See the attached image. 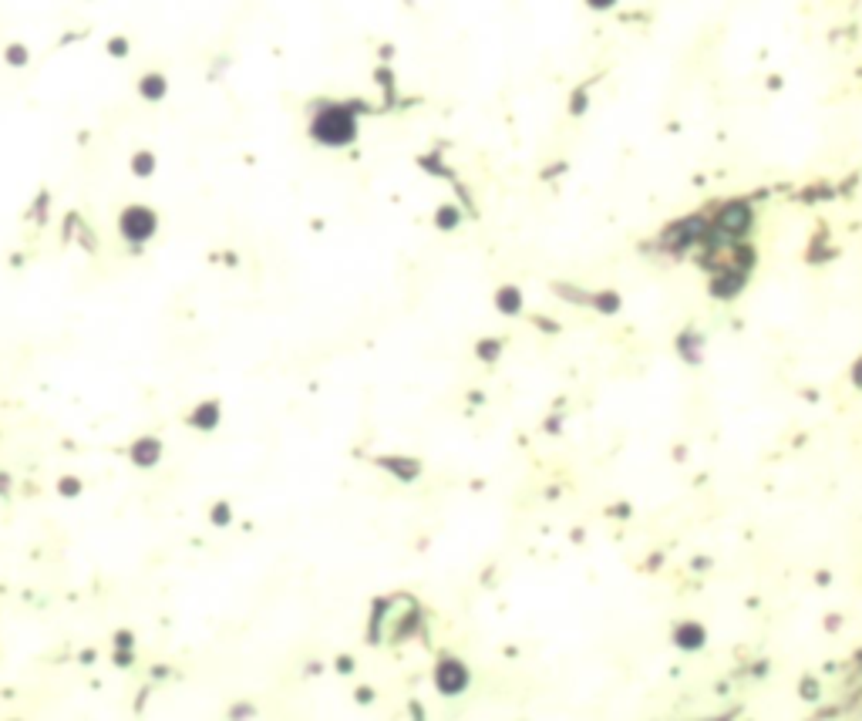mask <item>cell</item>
<instances>
[{
	"instance_id": "30bf717a",
	"label": "cell",
	"mask_w": 862,
	"mask_h": 721,
	"mask_svg": "<svg viewBox=\"0 0 862 721\" xmlns=\"http://www.w3.org/2000/svg\"><path fill=\"white\" fill-rule=\"evenodd\" d=\"M458 219H462V212L455 206H438V212H434V226L438 230H455Z\"/></svg>"
},
{
	"instance_id": "8992f818",
	"label": "cell",
	"mask_w": 862,
	"mask_h": 721,
	"mask_svg": "<svg viewBox=\"0 0 862 721\" xmlns=\"http://www.w3.org/2000/svg\"><path fill=\"white\" fill-rule=\"evenodd\" d=\"M138 95H142L145 101H162V98L169 95V78H165L162 71L142 75V78H138Z\"/></svg>"
},
{
	"instance_id": "9c48e42d",
	"label": "cell",
	"mask_w": 862,
	"mask_h": 721,
	"mask_svg": "<svg viewBox=\"0 0 862 721\" xmlns=\"http://www.w3.org/2000/svg\"><path fill=\"white\" fill-rule=\"evenodd\" d=\"M3 61L10 64V68H27V61H31V51L17 40V44H7V51H3Z\"/></svg>"
},
{
	"instance_id": "52a82bcc",
	"label": "cell",
	"mask_w": 862,
	"mask_h": 721,
	"mask_svg": "<svg viewBox=\"0 0 862 721\" xmlns=\"http://www.w3.org/2000/svg\"><path fill=\"white\" fill-rule=\"evenodd\" d=\"M462 684H465V671L458 664H452V661L448 664L441 661V668H438V687L441 691H458Z\"/></svg>"
},
{
	"instance_id": "7c38bea8",
	"label": "cell",
	"mask_w": 862,
	"mask_h": 721,
	"mask_svg": "<svg viewBox=\"0 0 862 721\" xmlns=\"http://www.w3.org/2000/svg\"><path fill=\"white\" fill-rule=\"evenodd\" d=\"M374 81H378V84H381L384 91H388V95H394V71L388 68V64H381V68L374 71Z\"/></svg>"
},
{
	"instance_id": "3957f363",
	"label": "cell",
	"mask_w": 862,
	"mask_h": 721,
	"mask_svg": "<svg viewBox=\"0 0 862 721\" xmlns=\"http://www.w3.org/2000/svg\"><path fill=\"white\" fill-rule=\"evenodd\" d=\"M128 455H132V462H135L138 469H152L158 459H162V441L152 439V435H145V439H138L132 448H128Z\"/></svg>"
},
{
	"instance_id": "5b68a950",
	"label": "cell",
	"mask_w": 862,
	"mask_h": 721,
	"mask_svg": "<svg viewBox=\"0 0 862 721\" xmlns=\"http://www.w3.org/2000/svg\"><path fill=\"white\" fill-rule=\"evenodd\" d=\"M219 418H223L219 401H202V404H196V411L189 415V425H193V428H202V432H212V428L219 425Z\"/></svg>"
},
{
	"instance_id": "8fae6325",
	"label": "cell",
	"mask_w": 862,
	"mask_h": 721,
	"mask_svg": "<svg viewBox=\"0 0 862 721\" xmlns=\"http://www.w3.org/2000/svg\"><path fill=\"white\" fill-rule=\"evenodd\" d=\"M495 304H499V310H506V314L519 310V290H515V286H502V290L495 293Z\"/></svg>"
},
{
	"instance_id": "e0dca14e",
	"label": "cell",
	"mask_w": 862,
	"mask_h": 721,
	"mask_svg": "<svg viewBox=\"0 0 862 721\" xmlns=\"http://www.w3.org/2000/svg\"><path fill=\"white\" fill-rule=\"evenodd\" d=\"M478 354H482L485 360H492V354H495V344H492V341H482V344H478Z\"/></svg>"
},
{
	"instance_id": "ba28073f",
	"label": "cell",
	"mask_w": 862,
	"mask_h": 721,
	"mask_svg": "<svg viewBox=\"0 0 862 721\" xmlns=\"http://www.w3.org/2000/svg\"><path fill=\"white\" fill-rule=\"evenodd\" d=\"M128 165H132V172H135L138 179H149V175L156 172V156H152L149 149H138V152L132 156V162H128Z\"/></svg>"
},
{
	"instance_id": "5bb4252c",
	"label": "cell",
	"mask_w": 862,
	"mask_h": 721,
	"mask_svg": "<svg viewBox=\"0 0 862 721\" xmlns=\"http://www.w3.org/2000/svg\"><path fill=\"white\" fill-rule=\"evenodd\" d=\"M108 54H112V58H125V54H128V38H118L115 34V38L108 40Z\"/></svg>"
},
{
	"instance_id": "2e32d148",
	"label": "cell",
	"mask_w": 862,
	"mask_h": 721,
	"mask_svg": "<svg viewBox=\"0 0 862 721\" xmlns=\"http://www.w3.org/2000/svg\"><path fill=\"white\" fill-rule=\"evenodd\" d=\"M58 489H61V496H78V492H81V482H78V479H61V485H58Z\"/></svg>"
},
{
	"instance_id": "4fadbf2b",
	"label": "cell",
	"mask_w": 862,
	"mask_h": 721,
	"mask_svg": "<svg viewBox=\"0 0 862 721\" xmlns=\"http://www.w3.org/2000/svg\"><path fill=\"white\" fill-rule=\"evenodd\" d=\"M47 209H51V196H47V193H40L38 199H34V216L40 219V226L47 223Z\"/></svg>"
},
{
	"instance_id": "277c9868",
	"label": "cell",
	"mask_w": 862,
	"mask_h": 721,
	"mask_svg": "<svg viewBox=\"0 0 862 721\" xmlns=\"http://www.w3.org/2000/svg\"><path fill=\"white\" fill-rule=\"evenodd\" d=\"M378 465L381 469H388L391 476H397L401 482H415L421 476V462H415V459H401V455H384V459H378Z\"/></svg>"
},
{
	"instance_id": "7a4b0ae2",
	"label": "cell",
	"mask_w": 862,
	"mask_h": 721,
	"mask_svg": "<svg viewBox=\"0 0 862 721\" xmlns=\"http://www.w3.org/2000/svg\"><path fill=\"white\" fill-rule=\"evenodd\" d=\"M158 233V212L152 206H142V202H132L118 212V236L128 243L132 249L145 246Z\"/></svg>"
},
{
	"instance_id": "9a60e30c",
	"label": "cell",
	"mask_w": 862,
	"mask_h": 721,
	"mask_svg": "<svg viewBox=\"0 0 862 721\" xmlns=\"http://www.w3.org/2000/svg\"><path fill=\"white\" fill-rule=\"evenodd\" d=\"M230 520H233V509H230L226 502H219V506L212 509V522H216V526H226Z\"/></svg>"
},
{
	"instance_id": "6da1fadb",
	"label": "cell",
	"mask_w": 862,
	"mask_h": 721,
	"mask_svg": "<svg viewBox=\"0 0 862 721\" xmlns=\"http://www.w3.org/2000/svg\"><path fill=\"white\" fill-rule=\"evenodd\" d=\"M367 112L364 101H334V98H317L310 105V121L307 135L320 149H351L357 142V119Z\"/></svg>"
}]
</instances>
